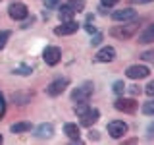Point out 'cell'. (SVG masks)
<instances>
[{
	"instance_id": "7a4b0ae2",
	"label": "cell",
	"mask_w": 154,
	"mask_h": 145,
	"mask_svg": "<svg viewBox=\"0 0 154 145\" xmlns=\"http://www.w3.org/2000/svg\"><path fill=\"white\" fill-rule=\"evenodd\" d=\"M93 89H94V85L91 83V81H85L83 85H79L77 89H73V93H71V101H73V103H87L89 97L93 95Z\"/></svg>"
},
{
	"instance_id": "ac0fdd59",
	"label": "cell",
	"mask_w": 154,
	"mask_h": 145,
	"mask_svg": "<svg viewBox=\"0 0 154 145\" xmlns=\"http://www.w3.org/2000/svg\"><path fill=\"white\" fill-rule=\"evenodd\" d=\"M67 2H69V6L75 10V14L85 10V0H67Z\"/></svg>"
},
{
	"instance_id": "3957f363",
	"label": "cell",
	"mask_w": 154,
	"mask_h": 145,
	"mask_svg": "<svg viewBox=\"0 0 154 145\" xmlns=\"http://www.w3.org/2000/svg\"><path fill=\"white\" fill-rule=\"evenodd\" d=\"M106 128H108V134L112 135L114 139H119L127 134V124H125L123 120H112V122H108Z\"/></svg>"
},
{
	"instance_id": "7402d4cb",
	"label": "cell",
	"mask_w": 154,
	"mask_h": 145,
	"mask_svg": "<svg viewBox=\"0 0 154 145\" xmlns=\"http://www.w3.org/2000/svg\"><path fill=\"white\" fill-rule=\"evenodd\" d=\"M125 87H127V85H125V83H123V81H116V83H114V93H118V95H122V93H123V91H125Z\"/></svg>"
},
{
	"instance_id": "4316f807",
	"label": "cell",
	"mask_w": 154,
	"mask_h": 145,
	"mask_svg": "<svg viewBox=\"0 0 154 145\" xmlns=\"http://www.w3.org/2000/svg\"><path fill=\"white\" fill-rule=\"evenodd\" d=\"M100 43H102V33H96V35L93 37V41H91V45L96 47V45H100Z\"/></svg>"
},
{
	"instance_id": "484cf974",
	"label": "cell",
	"mask_w": 154,
	"mask_h": 145,
	"mask_svg": "<svg viewBox=\"0 0 154 145\" xmlns=\"http://www.w3.org/2000/svg\"><path fill=\"white\" fill-rule=\"evenodd\" d=\"M144 93H146L148 97H154V81H150V83L144 87Z\"/></svg>"
},
{
	"instance_id": "9c48e42d",
	"label": "cell",
	"mask_w": 154,
	"mask_h": 145,
	"mask_svg": "<svg viewBox=\"0 0 154 145\" xmlns=\"http://www.w3.org/2000/svg\"><path fill=\"white\" fill-rule=\"evenodd\" d=\"M79 29V23H75L73 19H69V21H64L62 25H58L54 29L56 35H73V33Z\"/></svg>"
},
{
	"instance_id": "2e32d148",
	"label": "cell",
	"mask_w": 154,
	"mask_h": 145,
	"mask_svg": "<svg viewBox=\"0 0 154 145\" xmlns=\"http://www.w3.org/2000/svg\"><path fill=\"white\" fill-rule=\"evenodd\" d=\"M75 16V10L69 6V4H64V6H60V19L62 21H69V19H73Z\"/></svg>"
},
{
	"instance_id": "d4e9b609",
	"label": "cell",
	"mask_w": 154,
	"mask_h": 145,
	"mask_svg": "<svg viewBox=\"0 0 154 145\" xmlns=\"http://www.w3.org/2000/svg\"><path fill=\"white\" fill-rule=\"evenodd\" d=\"M87 108H89V106H87V103H77V105H75V112H77V114H83Z\"/></svg>"
},
{
	"instance_id": "83f0119b",
	"label": "cell",
	"mask_w": 154,
	"mask_h": 145,
	"mask_svg": "<svg viewBox=\"0 0 154 145\" xmlns=\"http://www.w3.org/2000/svg\"><path fill=\"white\" fill-rule=\"evenodd\" d=\"M91 21H93V18H89V21H87L85 29H87V31L91 33V35H93V33H96V27H94V25H91Z\"/></svg>"
},
{
	"instance_id": "ffe728a7",
	"label": "cell",
	"mask_w": 154,
	"mask_h": 145,
	"mask_svg": "<svg viewBox=\"0 0 154 145\" xmlns=\"http://www.w3.org/2000/svg\"><path fill=\"white\" fill-rule=\"evenodd\" d=\"M141 58L144 62H150V64H154V48L152 50H146V52H143L141 54Z\"/></svg>"
},
{
	"instance_id": "52a82bcc",
	"label": "cell",
	"mask_w": 154,
	"mask_h": 145,
	"mask_svg": "<svg viewBox=\"0 0 154 145\" xmlns=\"http://www.w3.org/2000/svg\"><path fill=\"white\" fill-rule=\"evenodd\" d=\"M127 77H131V79H144V77H148V74H150V70H148L146 66H129L127 68Z\"/></svg>"
},
{
	"instance_id": "4dcf8cb0",
	"label": "cell",
	"mask_w": 154,
	"mask_h": 145,
	"mask_svg": "<svg viewBox=\"0 0 154 145\" xmlns=\"http://www.w3.org/2000/svg\"><path fill=\"white\" fill-rule=\"evenodd\" d=\"M119 2V0H102V6H116V4H118Z\"/></svg>"
},
{
	"instance_id": "e0dca14e",
	"label": "cell",
	"mask_w": 154,
	"mask_h": 145,
	"mask_svg": "<svg viewBox=\"0 0 154 145\" xmlns=\"http://www.w3.org/2000/svg\"><path fill=\"white\" fill-rule=\"evenodd\" d=\"M12 130L14 134H23V132H29L31 130V122H16V124H12Z\"/></svg>"
},
{
	"instance_id": "e575fe53",
	"label": "cell",
	"mask_w": 154,
	"mask_h": 145,
	"mask_svg": "<svg viewBox=\"0 0 154 145\" xmlns=\"http://www.w3.org/2000/svg\"><path fill=\"white\" fill-rule=\"evenodd\" d=\"M2 141H4V137H2V135H0V143H2Z\"/></svg>"
},
{
	"instance_id": "d6986e66",
	"label": "cell",
	"mask_w": 154,
	"mask_h": 145,
	"mask_svg": "<svg viewBox=\"0 0 154 145\" xmlns=\"http://www.w3.org/2000/svg\"><path fill=\"white\" fill-rule=\"evenodd\" d=\"M143 114H146V116L154 114V101H148V103L143 105Z\"/></svg>"
},
{
	"instance_id": "277c9868",
	"label": "cell",
	"mask_w": 154,
	"mask_h": 145,
	"mask_svg": "<svg viewBox=\"0 0 154 145\" xmlns=\"http://www.w3.org/2000/svg\"><path fill=\"white\" fill-rule=\"evenodd\" d=\"M8 14H10V18H12V19L19 21V19H25V18L29 16V10H27L25 4H21V2H14V4H10Z\"/></svg>"
},
{
	"instance_id": "7c38bea8",
	"label": "cell",
	"mask_w": 154,
	"mask_h": 145,
	"mask_svg": "<svg viewBox=\"0 0 154 145\" xmlns=\"http://www.w3.org/2000/svg\"><path fill=\"white\" fill-rule=\"evenodd\" d=\"M94 58L98 62H112L116 58V48L114 47H104V48H100V50L96 52Z\"/></svg>"
},
{
	"instance_id": "44dd1931",
	"label": "cell",
	"mask_w": 154,
	"mask_h": 145,
	"mask_svg": "<svg viewBox=\"0 0 154 145\" xmlns=\"http://www.w3.org/2000/svg\"><path fill=\"white\" fill-rule=\"evenodd\" d=\"M10 35H12L10 31H0V50L4 48V45H6V41L10 39Z\"/></svg>"
},
{
	"instance_id": "6da1fadb",
	"label": "cell",
	"mask_w": 154,
	"mask_h": 145,
	"mask_svg": "<svg viewBox=\"0 0 154 145\" xmlns=\"http://www.w3.org/2000/svg\"><path fill=\"white\" fill-rule=\"evenodd\" d=\"M139 29V21H129V23H123V25H116L110 29V35L119 39V41H127V39H131L135 33H137Z\"/></svg>"
},
{
	"instance_id": "f546056e",
	"label": "cell",
	"mask_w": 154,
	"mask_h": 145,
	"mask_svg": "<svg viewBox=\"0 0 154 145\" xmlns=\"http://www.w3.org/2000/svg\"><path fill=\"white\" fill-rule=\"evenodd\" d=\"M4 110H6V103H4V97L0 93V118L4 116Z\"/></svg>"
},
{
	"instance_id": "603a6c76",
	"label": "cell",
	"mask_w": 154,
	"mask_h": 145,
	"mask_svg": "<svg viewBox=\"0 0 154 145\" xmlns=\"http://www.w3.org/2000/svg\"><path fill=\"white\" fill-rule=\"evenodd\" d=\"M45 6H46V10H54L60 6V0H45Z\"/></svg>"
},
{
	"instance_id": "5b68a950",
	"label": "cell",
	"mask_w": 154,
	"mask_h": 145,
	"mask_svg": "<svg viewBox=\"0 0 154 145\" xmlns=\"http://www.w3.org/2000/svg\"><path fill=\"white\" fill-rule=\"evenodd\" d=\"M42 58H45V62L48 66H56L62 58V50L58 47H46L45 52H42Z\"/></svg>"
},
{
	"instance_id": "9a60e30c",
	"label": "cell",
	"mask_w": 154,
	"mask_h": 145,
	"mask_svg": "<svg viewBox=\"0 0 154 145\" xmlns=\"http://www.w3.org/2000/svg\"><path fill=\"white\" fill-rule=\"evenodd\" d=\"M64 132H66V135H67L69 139H73V141H77V143H81V139H79L81 132H79V128H77V124H66V126H64Z\"/></svg>"
},
{
	"instance_id": "f1b7e54d",
	"label": "cell",
	"mask_w": 154,
	"mask_h": 145,
	"mask_svg": "<svg viewBox=\"0 0 154 145\" xmlns=\"http://www.w3.org/2000/svg\"><path fill=\"white\" fill-rule=\"evenodd\" d=\"M98 137H100V135H98L96 130H91V132H89V139H91V141H98Z\"/></svg>"
},
{
	"instance_id": "1f68e13d",
	"label": "cell",
	"mask_w": 154,
	"mask_h": 145,
	"mask_svg": "<svg viewBox=\"0 0 154 145\" xmlns=\"http://www.w3.org/2000/svg\"><path fill=\"white\" fill-rule=\"evenodd\" d=\"M146 132H148V135H150V137H154V122H152L150 126H148V130H146Z\"/></svg>"
},
{
	"instance_id": "836d02e7",
	"label": "cell",
	"mask_w": 154,
	"mask_h": 145,
	"mask_svg": "<svg viewBox=\"0 0 154 145\" xmlns=\"http://www.w3.org/2000/svg\"><path fill=\"white\" fill-rule=\"evenodd\" d=\"M131 93H133V95H137V93H141V89H139L137 85H133V87H131Z\"/></svg>"
},
{
	"instance_id": "d6a6232c",
	"label": "cell",
	"mask_w": 154,
	"mask_h": 145,
	"mask_svg": "<svg viewBox=\"0 0 154 145\" xmlns=\"http://www.w3.org/2000/svg\"><path fill=\"white\" fill-rule=\"evenodd\" d=\"M148 2H154V0H133V4H148Z\"/></svg>"
},
{
	"instance_id": "30bf717a",
	"label": "cell",
	"mask_w": 154,
	"mask_h": 145,
	"mask_svg": "<svg viewBox=\"0 0 154 145\" xmlns=\"http://www.w3.org/2000/svg\"><path fill=\"white\" fill-rule=\"evenodd\" d=\"M137 18V12L131 8H123V10H116L112 14V19L114 21H129V19H135Z\"/></svg>"
},
{
	"instance_id": "4fadbf2b",
	"label": "cell",
	"mask_w": 154,
	"mask_h": 145,
	"mask_svg": "<svg viewBox=\"0 0 154 145\" xmlns=\"http://www.w3.org/2000/svg\"><path fill=\"white\" fill-rule=\"evenodd\" d=\"M152 41H154V23L146 25L139 33V43H141V45H148V43H152Z\"/></svg>"
},
{
	"instance_id": "8fae6325",
	"label": "cell",
	"mask_w": 154,
	"mask_h": 145,
	"mask_svg": "<svg viewBox=\"0 0 154 145\" xmlns=\"http://www.w3.org/2000/svg\"><path fill=\"white\" fill-rule=\"evenodd\" d=\"M98 116H100V112L96 108H87L83 114H79V118H81V124L83 126H93L98 120Z\"/></svg>"
},
{
	"instance_id": "cb8c5ba5",
	"label": "cell",
	"mask_w": 154,
	"mask_h": 145,
	"mask_svg": "<svg viewBox=\"0 0 154 145\" xmlns=\"http://www.w3.org/2000/svg\"><path fill=\"white\" fill-rule=\"evenodd\" d=\"M14 74H21V76H27V74H31V68H29V66H19L17 70H14Z\"/></svg>"
},
{
	"instance_id": "8992f818",
	"label": "cell",
	"mask_w": 154,
	"mask_h": 145,
	"mask_svg": "<svg viewBox=\"0 0 154 145\" xmlns=\"http://www.w3.org/2000/svg\"><path fill=\"white\" fill-rule=\"evenodd\" d=\"M69 85V79H56V81H52L50 85L46 87V93L50 95V97H58V95H62L66 91V87Z\"/></svg>"
},
{
	"instance_id": "ba28073f",
	"label": "cell",
	"mask_w": 154,
	"mask_h": 145,
	"mask_svg": "<svg viewBox=\"0 0 154 145\" xmlns=\"http://www.w3.org/2000/svg\"><path fill=\"white\" fill-rule=\"evenodd\" d=\"M137 105H139V103H137L135 99H118V101L114 103V106H116L118 110H122V112H129V114L137 110Z\"/></svg>"
},
{
	"instance_id": "5bb4252c",
	"label": "cell",
	"mask_w": 154,
	"mask_h": 145,
	"mask_svg": "<svg viewBox=\"0 0 154 145\" xmlns=\"http://www.w3.org/2000/svg\"><path fill=\"white\" fill-rule=\"evenodd\" d=\"M52 134H54V126H52V124H46V122L41 124V126L35 130V135H37L38 139H48Z\"/></svg>"
}]
</instances>
